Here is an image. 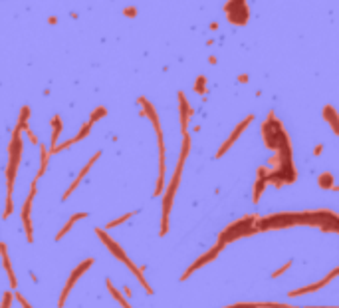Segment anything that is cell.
I'll return each instance as SVG.
<instances>
[{
    "mask_svg": "<svg viewBox=\"0 0 339 308\" xmlns=\"http://www.w3.org/2000/svg\"><path fill=\"white\" fill-rule=\"evenodd\" d=\"M331 278L327 276V278H323L321 282H315V284H309V286H303V288H297V290H292L290 292V296H299V294H305V292H313V290H319L321 286H325L327 282H329Z\"/></svg>",
    "mask_w": 339,
    "mask_h": 308,
    "instance_id": "5",
    "label": "cell"
},
{
    "mask_svg": "<svg viewBox=\"0 0 339 308\" xmlns=\"http://www.w3.org/2000/svg\"><path fill=\"white\" fill-rule=\"evenodd\" d=\"M222 247H224V243H218V245H216V247H214L212 251H209V253H207L205 257H201V258H199V260H197L195 264H191V266H189V270H187V272L183 274V280H187V278H189V276H191V274H193V272H195V270H197L199 266H203L205 262L212 260V258H214V257H216L218 253H220V249H222Z\"/></svg>",
    "mask_w": 339,
    "mask_h": 308,
    "instance_id": "4",
    "label": "cell"
},
{
    "mask_svg": "<svg viewBox=\"0 0 339 308\" xmlns=\"http://www.w3.org/2000/svg\"><path fill=\"white\" fill-rule=\"evenodd\" d=\"M16 298H18V300L22 302V306H24V308H32V306H30V304H28V302H26V300H24V298L20 296V294H16Z\"/></svg>",
    "mask_w": 339,
    "mask_h": 308,
    "instance_id": "17",
    "label": "cell"
},
{
    "mask_svg": "<svg viewBox=\"0 0 339 308\" xmlns=\"http://www.w3.org/2000/svg\"><path fill=\"white\" fill-rule=\"evenodd\" d=\"M290 266H292V260H288V262H286V264H284V266H282L280 270H276V272H274L272 276H274V278H278V276H280V274H284V272H286V270H288Z\"/></svg>",
    "mask_w": 339,
    "mask_h": 308,
    "instance_id": "14",
    "label": "cell"
},
{
    "mask_svg": "<svg viewBox=\"0 0 339 308\" xmlns=\"http://www.w3.org/2000/svg\"><path fill=\"white\" fill-rule=\"evenodd\" d=\"M85 217H87V213H78V215H74V217H72V219H70V221L66 223V227H64V229H62V231L58 233V237H56V241H60V239H62V237H64V235H66V233H68V231L72 229V225H74V223H76L78 219H85Z\"/></svg>",
    "mask_w": 339,
    "mask_h": 308,
    "instance_id": "8",
    "label": "cell"
},
{
    "mask_svg": "<svg viewBox=\"0 0 339 308\" xmlns=\"http://www.w3.org/2000/svg\"><path fill=\"white\" fill-rule=\"evenodd\" d=\"M319 185L325 187V189H329V187L333 189V185H331V175H329V173H323L321 179H319Z\"/></svg>",
    "mask_w": 339,
    "mask_h": 308,
    "instance_id": "11",
    "label": "cell"
},
{
    "mask_svg": "<svg viewBox=\"0 0 339 308\" xmlns=\"http://www.w3.org/2000/svg\"><path fill=\"white\" fill-rule=\"evenodd\" d=\"M250 119H252V117H246V119H244V121H242V123H240V125L236 127V131L232 133V137H230V139H228V141H226V143H224V145L220 147V151H218V157H220V155H222V153H224V151H226V149H228V147H230V145L234 143V139H236V137L240 135V131H242V129H244V127H246V125L250 123Z\"/></svg>",
    "mask_w": 339,
    "mask_h": 308,
    "instance_id": "6",
    "label": "cell"
},
{
    "mask_svg": "<svg viewBox=\"0 0 339 308\" xmlns=\"http://www.w3.org/2000/svg\"><path fill=\"white\" fill-rule=\"evenodd\" d=\"M228 308H260V304H236V306H228Z\"/></svg>",
    "mask_w": 339,
    "mask_h": 308,
    "instance_id": "15",
    "label": "cell"
},
{
    "mask_svg": "<svg viewBox=\"0 0 339 308\" xmlns=\"http://www.w3.org/2000/svg\"><path fill=\"white\" fill-rule=\"evenodd\" d=\"M224 12L232 24H244L248 20V8H246L244 0H230L224 8Z\"/></svg>",
    "mask_w": 339,
    "mask_h": 308,
    "instance_id": "1",
    "label": "cell"
},
{
    "mask_svg": "<svg viewBox=\"0 0 339 308\" xmlns=\"http://www.w3.org/2000/svg\"><path fill=\"white\" fill-rule=\"evenodd\" d=\"M34 193H36V183H32L30 187V195L24 203V211H22V219H24V229H26V237H28V243L34 241V233H32V225H30V207H32V199H34Z\"/></svg>",
    "mask_w": 339,
    "mask_h": 308,
    "instance_id": "3",
    "label": "cell"
},
{
    "mask_svg": "<svg viewBox=\"0 0 339 308\" xmlns=\"http://www.w3.org/2000/svg\"><path fill=\"white\" fill-rule=\"evenodd\" d=\"M307 308H337V306H307Z\"/></svg>",
    "mask_w": 339,
    "mask_h": 308,
    "instance_id": "18",
    "label": "cell"
},
{
    "mask_svg": "<svg viewBox=\"0 0 339 308\" xmlns=\"http://www.w3.org/2000/svg\"><path fill=\"white\" fill-rule=\"evenodd\" d=\"M107 288H109V292H111V294H113V296L117 298V302H121V306H123V308H131V306H129V302H125V300L121 298V294H119V292L115 290V286L111 284V280H107Z\"/></svg>",
    "mask_w": 339,
    "mask_h": 308,
    "instance_id": "10",
    "label": "cell"
},
{
    "mask_svg": "<svg viewBox=\"0 0 339 308\" xmlns=\"http://www.w3.org/2000/svg\"><path fill=\"white\" fill-rule=\"evenodd\" d=\"M91 262H93V260H91V258H87V260H84V262H82V264H80V266L74 270V274L70 276L68 284L64 286V292H62V296H60V302H58V306H60V308L64 306V302H66V298H68V294H70V290H72L74 282H76V280H78V278H80V276L85 272V268H89V266H91Z\"/></svg>",
    "mask_w": 339,
    "mask_h": 308,
    "instance_id": "2",
    "label": "cell"
},
{
    "mask_svg": "<svg viewBox=\"0 0 339 308\" xmlns=\"http://www.w3.org/2000/svg\"><path fill=\"white\" fill-rule=\"evenodd\" d=\"M264 185H266V181H264V179H260V181L256 183V191H254V201H258V199H260V195H262V189H264Z\"/></svg>",
    "mask_w": 339,
    "mask_h": 308,
    "instance_id": "12",
    "label": "cell"
},
{
    "mask_svg": "<svg viewBox=\"0 0 339 308\" xmlns=\"http://www.w3.org/2000/svg\"><path fill=\"white\" fill-rule=\"evenodd\" d=\"M133 217V213H127V215H123L121 219H117V221H111V223H107V229H111V227H117L119 223H123V221H127V219H131Z\"/></svg>",
    "mask_w": 339,
    "mask_h": 308,
    "instance_id": "13",
    "label": "cell"
},
{
    "mask_svg": "<svg viewBox=\"0 0 339 308\" xmlns=\"http://www.w3.org/2000/svg\"><path fill=\"white\" fill-rule=\"evenodd\" d=\"M2 260H4V268H6V272H8V276H10V282H12V286L16 288L18 286V282H16V276H14V272H12V268H10V260H8V251H6V245L2 243Z\"/></svg>",
    "mask_w": 339,
    "mask_h": 308,
    "instance_id": "7",
    "label": "cell"
},
{
    "mask_svg": "<svg viewBox=\"0 0 339 308\" xmlns=\"http://www.w3.org/2000/svg\"><path fill=\"white\" fill-rule=\"evenodd\" d=\"M325 117H327V121L333 125V129L339 133V119H337V113H335L331 107H325Z\"/></svg>",
    "mask_w": 339,
    "mask_h": 308,
    "instance_id": "9",
    "label": "cell"
},
{
    "mask_svg": "<svg viewBox=\"0 0 339 308\" xmlns=\"http://www.w3.org/2000/svg\"><path fill=\"white\" fill-rule=\"evenodd\" d=\"M10 300H12V294H4V304H2V308H10Z\"/></svg>",
    "mask_w": 339,
    "mask_h": 308,
    "instance_id": "16",
    "label": "cell"
}]
</instances>
